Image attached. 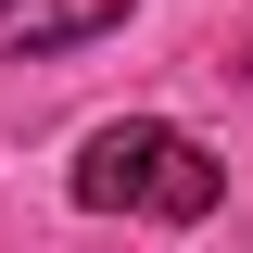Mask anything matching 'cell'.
Segmentation results:
<instances>
[{"label": "cell", "instance_id": "6da1fadb", "mask_svg": "<svg viewBox=\"0 0 253 253\" xmlns=\"http://www.w3.org/2000/svg\"><path fill=\"white\" fill-rule=\"evenodd\" d=\"M76 203L89 215H165V228H203L228 203V165L190 139V126H165V114H126V126H101L89 152H76Z\"/></svg>", "mask_w": 253, "mask_h": 253}, {"label": "cell", "instance_id": "7a4b0ae2", "mask_svg": "<svg viewBox=\"0 0 253 253\" xmlns=\"http://www.w3.org/2000/svg\"><path fill=\"white\" fill-rule=\"evenodd\" d=\"M126 13H139V0H0V51L38 63V51H76V38L126 26Z\"/></svg>", "mask_w": 253, "mask_h": 253}]
</instances>
